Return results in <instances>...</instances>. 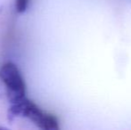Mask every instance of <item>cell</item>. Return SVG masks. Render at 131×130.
Listing matches in <instances>:
<instances>
[{"mask_svg": "<svg viewBox=\"0 0 131 130\" xmlns=\"http://www.w3.org/2000/svg\"><path fill=\"white\" fill-rule=\"evenodd\" d=\"M0 80L5 86L7 97L11 103L25 98L26 85L15 64L6 63L0 68Z\"/></svg>", "mask_w": 131, "mask_h": 130, "instance_id": "2", "label": "cell"}, {"mask_svg": "<svg viewBox=\"0 0 131 130\" xmlns=\"http://www.w3.org/2000/svg\"><path fill=\"white\" fill-rule=\"evenodd\" d=\"M18 117L27 118L37 127L44 130L59 129L58 120L53 115L40 109L31 101L25 97L23 100L12 103L8 111L9 120H14Z\"/></svg>", "mask_w": 131, "mask_h": 130, "instance_id": "1", "label": "cell"}, {"mask_svg": "<svg viewBox=\"0 0 131 130\" xmlns=\"http://www.w3.org/2000/svg\"><path fill=\"white\" fill-rule=\"evenodd\" d=\"M15 7L19 14L24 13L28 7V0H15Z\"/></svg>", "mask_w": 131, "mask_h": 130, "instance_id": "3", "label": "cell"}]
</instances>
